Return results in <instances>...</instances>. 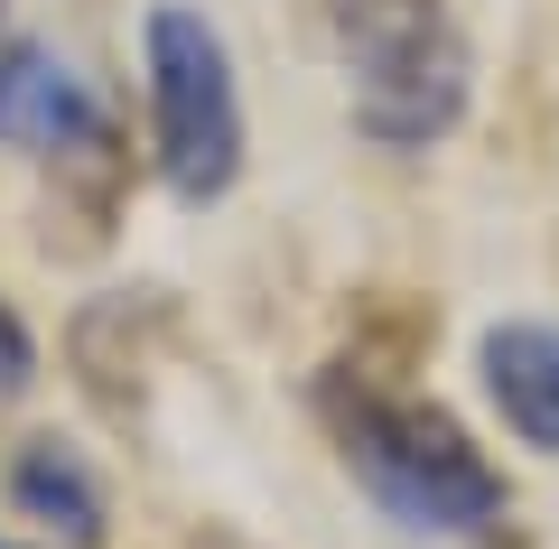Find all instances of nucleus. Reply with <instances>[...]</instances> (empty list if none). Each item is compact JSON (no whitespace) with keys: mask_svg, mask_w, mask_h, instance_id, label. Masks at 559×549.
<instances>
[{"mask_svg":"<svg viewBox=\"0 0 559 549\" xmlns=\"http://www.w3.org/2000/svg\"><path fill=\"white\" fill-rule=\"evenodd\" d=\"M0 549H20V540H0Z\"/></svg>","mask_w":559,"mask_h":549,"instance_id":"nucleus-8","label":"nucleus"},{"mask_svg":"<svg viewBox=\"0 0 559 549\" xmlns=\"http://www.w3.org/2000/svg\"><path fill=\"white\" fill-rule=\"evenodd\" d=\"M326 410H336V438H345V466L364 475L382 512L401 530H466L503 522V475L485 466V447L439 410V401H411V392H382V382H326Z\"/></svg>","mask_w":559,"mask_h":549,"instance_id":"nucleus-1","label":"nucleus"},{"mask_svg":"<svg viewBox=\"0 0 559 549\" xmlns=\"http://www.w3.org/2000/svg\"><path fill=\"white\" fill-rule=\"evenodd\" d=\"M476 363H485V392H495L503 429L522 447L559 456V326L550 317H503Z\"/></svg>","mask_w":559,"mask_h":549,"instance_id":"nucleus-5","label":"nucleus"},{"mask_svg":"<svg viewBox=\"0 0 559 549\" xmlns=\"http://www.w3.org/2000/svg\"><path fill=\"white\" fill-rule=\"evenodd\" d=\"M28 373H38V345H28V326L10 317V298H0V401L28 392Z\"/></svg>","mask_w":559,"mask_h":549,"instance_id":"nucleus-7","label":"nucleus"},{"mask_svg":"<svg viewBox=\"0 0 559 549\" xmlns=\"http://www.w3.org/2000/svg\"><path fill=\"white\" fill-rule=\"evenodd\" d=\"M150 131H159V177L178 205H215L242 177V94H234V57H224L215 20L159 0L150 28Z\"/></svg>","mask_w":559,"mask_h":549,"instance_id":"nucleus-3","label":"nucleus"},{"mask_svg":"<svg viewBox=\"0 0 559 549\" xmlns=\"http://www.w3.org/2000/svg\"><path fill=\"white\" fill-rule=\"evenodd\" d=\"M336 47L355 75V131L382 150H429L466 121L476 57L448 0H336Z\"/></svg>","mask_w":559,"mask_h":549,"instance_id":"nucleus-2","label":"nucleus"},{"mask_svg":"<svg viewBox=\"0 0 559 549\" xmlns=\"http://www.w3.org/2000/svg\"><path fill=\"white\" fill-rule=\"evenodd\" d=\"M10 503L28 512V522H47V530H66L75 549H103V485L84 475V456L75 447H28L20 466H10Z\"/></svg>","mask_w":559,"mask_h":549,"instance_id":"nucleus-6","label":"nucleus"},{"mask_svg":"<svg viewBox=\"0 0 559 549\" xmlns=\"http://www.w3.org/2000/svg\"><path fill=\"white\" fill-rule=\"evenodd\" d=\"M0 140H20V150H94L103 140V103L84 94V75L57 57V47L20 38V47H0Z\"/></svg>","mask_w":559,"mask_h":549,"instance_id":"nucleus-4","label":"nucleus"}]
</instances>
